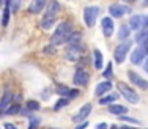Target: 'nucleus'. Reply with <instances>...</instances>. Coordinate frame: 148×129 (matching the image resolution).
<instances>
[{"label": "nucleus", "mask_w": 148, "mask_h": 129, "mask_svg": "<svg viewBox=\"0 0 148 129\" xmlns=\"http://www.w3.org/2000/svg\"><path fill=\"white\" fill-rule=\"evenodd\" d=\"M71 35H73L71 22L63 20V22L58 24L55 33L52 35V44H54V46H60V44H63V43H68V40H69Z\"/></svg>", "instance_id": "obj_1"}, {"label": "nucleus", "mask_w": 148, "mask_h": 129, "mask_svg": "<svg viewBox=\"0 0 148 129\" xmlns=\"http://www.w3.org/2000/svg\"><path fill=\"white\" fill-rule=\"evenodd\" d=\"M117 87H118L120 93H121V95L125 96V99H126V101H129V102H132V104H137V102H139V95H137V93L134 91L131 87L125 85L123 82H120Z\"/></svg>", "instance_id": "obj_2"}, {"label": "nucleus", "mask_w": 148, "mask_h": 129, "mask_svg": "<svg viewBox=\"0 0 148 129\" xmlns=\"http://www.w3.org/2000/svg\"><path fill=\"white\" fill-rule=\"evenodd\" d=\"M98 13H99V8H98V6H87V8L84 10V20H85V24L88 27L95 25Z\"/></svg>", "instance_id": "obj_3"}, {"label": "nucleus", "mask_w": 148, "mask_h": 129, "mask_svg": "<svg viewBox=\"0 0 148 129\" xmlns=\"http://www.w3.org/2000/svg\"><path fill=\"white\" fill-rule=\"evenodd\" d=\"M147 52H148L147 44H143V46H139V47H137L136 51H134L132 54H131V63H132V65L142 63L143 58H145V55H147Z\"/></svg>", "instance_id": "obj_4"}, {"label": "nucleus", "mask_w": 148, "mask_h": 129, "mask_svg": "<svg viewBox=\"0 0 148 129\" xmlns=\"http://www.w3.org/2000/svg\"><path fill=\"white\" fill-rule=\"evenodd\" d=\"M129 47H131V44H129V43H123V44H120V46L115 49L114 57H115V61H117V63H123V61H125Z\"/></svg>", "instance_id": "obj_5"}, {"label": "nucleus", "mask_w": 148, "mask_h": 129, "mask_svg": "<svg viewBox=\"0 0 148 129\" xmlns=\"http://www.w3.org/2000/svg\"><path fill=\"white\" fill-rule=\"evenodd\" d=\"M73 82L76 83V85H85V83L88 82V72H87L85 69H82V68L76 69L74 77H73Z\"/></svg>", "instance_id": "obj_6"}, {"label": "nucleus", "mask_w": 148, "mask_h": 129, "mask_svg": "<svg viewBox=\"0 0 148 129\" xmlns=\"http://www.w3.org/2000/svg\"><path fill=\"white\" fill-rule=\"evenodd\" d=\"M128 76H129V81H131L134 85H137L139 88H142V90H148V81L142 79L139 74H136L134 71H129Z\"/></svg>", "instance_id": "obj_7"}, {"label": "nucleus", "mask_w": 148, "mask_h": 129, "mask_svg": "<svg viewBox=\"0 0 148 129\" xmlns=\"http://www.w3.org/2000/svg\"><path fill=\"white\" fill-rule=\"evenodd\" d=\"M131 8L129 6H123V5H110L109 6V13L112 17H121L123 13H129Z\"/></svg>", "instance_id": "obj_8"}, {"label": "nucleus", "mask_w": 148, "mask_h": 129, "mask_svg": "<svg viewBox=\"0 0 148 129\" xmlns=\"http://www.w3.org/2000/svg\"><path fill=\"white\" fill-rule=\"evenodd\" d=\"M143 20H145V17H143L142 14L132 16L131 19H129V29H131V30H136V32L142 30V29H143Z\"/></svg>", "instance_id": "obj_9"}, {"label": "nucleus", "mask_w": 148, "mask_h": 129, "mask_svg": "<svg viewBox=\"0 0 148 129\" xmlns=\"http://www.w3.org/2000/svg\"><path fill=\"white\" fill-rule=\"evenodd\" d=\"M101 25H103V33L104 36H112V33H114V20H112V17H104L103 20H101Z\"/></svg>", "instance_id": "obj_10"}, {"label": "nucleus", "mask_w": 148, "mask_h": 129, "mask_svg": "<svg viewBox=\"0 0 148 129\" xmlns=\"http://www.w3.org/2000/svg\"><path fill=\"white\" fill-rule=\"evenodd\" d=\"M90 112H91V104H85V106H84L82 109L79 110V113H77V115H74V118H73V120L76 121V123H80V121L84 123V121L87 120V117L90 115Z\"/></svg>", "instance_id": "obj_11"}, {"label": "nucleus", "mask_w": 148, "mask_h": 129, "mask_svg": "<svg viewBox=\"0 0 148 129\" xmlns=\"http://www.w3.org/2000/svg\"><path fill=\"white\" fill-rule=\"evenodd\" d=\"M80 54H82V49H80L79 46H69L68 52H66V57H68V60L76 61L77 58L80 57Z\"/></svg>", "instance_id": "obj_12"}, {"label": "nucleus", "mask_w": 148, "mask_h": 129, "mask_svg": "<svg viewBox=\"0 0 148 129\" xmlns=\"http://www.w3.org/2000/svg\"><path fill=\"white\" fill-rule=\"evenodd\" d=\"M110 88H112V83L110 82H101V83H98L96 85V90H95V95L96 96H103L104 93H107V91H110Z\"/></svg>", "instance_id": "obj_13"}, {"label": "nucleus", "mask_w": 148, "mask_h": 129, "mask_svg": "<svg viewBox=\"0 0 148 129\" xmlns=\"http://www.w3.org/2000/svg\"><path fill=\"white\" fill-rule=\"evenodd\" d=\"M11 91H10L8 88L5 90V93H3V96H2V99H0V113H2V110L3 109H8V104L11 102Z\"/></svg>", "instance_id": "obj_14"}, {"label": "nucleus", "mask_w": 148, "mask_h": 129, "mask_svg": "<svg viewBox=\"0 0 148 129\" xmlns=\"http://www.w3.org/2000/svg\"><path fill=\"white\" fill-rule=\"evenodd\" d=\"M44 6H46L44 0H33V2L30 3V6H29V11L33 13V14H36V13H40Z\"/></svg>", "instance_id": "obj_15"}, {"label": "nucleus", "mask_w": 148, "mask_h": 129, "mask_svg": "<svg viewBox=\"0 0 148 129\" xmlns=\"http://www.w3.org/2000/svg\"><path fill=\"white\" fill-rule=\"evenodd\" d=\"M58 11H60V3H58V2H51V3L47 5L46 17H55Z\"/></svg>", "instance_id": "obj_16"}, {"label": "nucleus", "mask_w": 148, "mask_h": 129, "mask_svg": "<svg viewBox=\"0 0 148 129\" xmlns=\"http://www.w3.org/2000/svg\"><path fill=\"white\" fill-rule=\"evenodd\" d=\"M109 110H110V113L118 115V117H123V113L128 112V109H126L125 106H118V104H112V106L109 107Z\"/></svg>", "instance_id": "obj_17"}, {"label": "nucleus", "mask_w": 148, "mask_h": 129, "mask_svg": "<svg viewBox=\"0 0 148 129\" xmlns=\"http://www.w3.org/2000/svg\"><path fill=\"white\" fill-rule=\"evenodd\" d=\"M93 57H95V68H96V69H103V66H104L103 54H101V52L96 49V51L93 52Z\"/></svg>", "instance_id": "obj_18"}, {"label": "nucleus", "mask_w": 148, "mask_h": 129, "mask_svg": "<svg viewBox=\"0 0 148 129\" xmlns=\"http://www.w3.org/2000/svg\"><path fill=\"white\" fill-rule=\"evenodd\" d=\"M10 20V2L5 3V11H3V17H2V25L6 27Z\"/></svg>", "instance_id": "obj_19"}, {"label": "nucleus", "mask_w": 148, "mask_h": 129, "mask_svg": "<svg viewBox=\"0 0 148 129\" xmlns=\"http://www.w3.org/2000/svg\"><path fill=\"white\" fill-rule=\"evenodd\" d=\"M129 32H131L129 25H121V29H120V32H118V38H120L121 41H125L126 38L129 36Z\"/></svg>", "instance_id": "obj_20"}, {"label": "nucleus", "mask_w": 148, "mask_h": 129, "mask_svg": "<svg viewBox=\"0 0 148 129\" xmlns=\"http://www.w3.org/2000/svg\"><path fill=\"white\" fill-rule=\"evenodd\" d=\"M22 112V109H21L19 104H13V106H10L8 109H6L5 115H16V113H21Z\"/></svg>", "instance_id": "obj_21"}, {"label": "nucleus", "mask_w": 148, "mask_h": 129, "mask_svg": "<svg viewBox=\"0 0 148 129\" xmlns=\"http://www.w3.org/2000/svg\"><path fill=\"white\" fill-rule=\"evenodd\" d=\"M54 24H55V17H44L43 22H41V27H43L44 30H47V29H51Z\"/></svg>", "instance_id": "obj_22"}, {"label": "nucleus", "mask_w": 148, "mask_h": 129, "mask_svg": "<svg viewBox=\"0 0 148 129\" xmlns=\"http://www.w3.org/2000/svg\"><path fill=\"white\" fill-rule=\"evenodd\" d=\"M80 36H82V35H80L79 32H77V33H73L71 36H69L68 43L71 44V46H79V41H80Z\"/></svg>", "instance_id": "obj_23"}, {"label": "nucleus", "mask_w": 148, "mask_h": 129, "mask_svg": "<svg viewBox=\"0 0 148 129\" xmlns=\"http://www.w3.org/2000/svg\"><path fill=\"white\" fill-rule=\"evenodd\" d=\"M117 99V95H109V96H104L99 99V104L101 106H107V104H112V101Z\"/></svg>", "instance_id": "obj_24"}, {"label": "nucleus", "mask_w": 148, "mask_h": 129, "mask_svg": "<svg viewBox=\"0 0 148 129\" xmlns=\"http://www.w3.org/2000/svg\"><path fill=\"white\" fill-rule=\"evenodd\" d=\"M68 102H69V99H68V98H60V99H58V102L54 106V109H55V110H60L62 107L68 106Z\"/></svg>", "instance_id": "obj_25"}, {"label": "nucleus", "mask_w": 148, "mask_h": 129, "mask_svg": "<svg viewBox=\"0 0 148 129\" xmlns=\"http://www.w3.org/2000/svg\"><path fill=\"white\" fill-rule=\"evenodd\" d=\"M112 74H114V68H112V63H109V65H107V68L104 69L103 76H104L106 79H110V77H112Z\"/></svg>", "instance_id": "obj_26"}, {"label": "nucleus", "mask_w": 148, "mask_h": 129, "mask_svg": "<svg viewBox=\"0 0 148 129\" xmlns=\"http://www.w3.org/2000/svg\"><path fill=\"white\" fill-rule=\"evenodd\" d=\"M40 109V102L36 101H27V110H38Z\"/></svg>", "instance_id": "obj_27"}, {"label": "nucleus", "mask_w": 148, "mask_h": 129, "mask_svg": "<svg viewBox=\"0 0 148 129\" xmlns=\"http://www.w3.org/2000/svg\"><path fill=\"white\" fill-rule=\"evenodd\" d=\"M58 95H62V96H69V93H71V88H68V87H65V85H62V87H58Z\"/></svg>", "instance_id": "obj_28"}, {"label": "nucleus", "mask_w": 148, "mask_h": 129, "mask_svg": "<svg viewBox=\"0 0 148 129\" xmlns=\"http://www.w3.org/2000/svg\"><path fill=\"white\" fill-rule=\"evenodd\" d=\"M38 124H40V120H38V118H35V117H32L30 118V126H29V129H36Z\"/></svg>", "instance_id": "obj_29"}, {"label": "nucleus", "mask_w": 148, "mask_h": 129, "mask_svg": "<svg viewBox=\"0 0 148 129\" xmlns=\"http://www.w3.org/2000/svg\"><path fill=\"white\" fill-rule=\"evenodd\" d=\"M10 8H13V11H17V10H19V3L17 2H10Z\"/></svg>", "instance_id": "obj_30"}, {"label": "nucleus", "mask_w": 148, "mask_h": 129, "mask_svg": "<svg viewBox=\"0 0 148 129\" xmlns=\"http://www.w3.org/2000/svg\"><path fill=\"white\" fill-rule=\"evenodd\" d=\"M120 118H121V120H125V121H128V123H139L136 118H129V117H120Z\"/></svg>", "instance_id": "obj_31"}, {"label": "nucleus", "mask_w": 148, "mask_h": 129, "mask_svg": "<svg viewBox=\"0 0 148 129\" xmlns=\"http://www.w3.org/2000/svg\"><path fill=\"white\" fill-rule=\"evenodd\" d=\"M87 126H88V123H87V121H84V123H80V124H79V126H77L76 129H85Z\"/></svg>", "instance_id": "obj_32"}, {"label": "nucleus", "mask_w": 148, "mask_h": 129, "mask_svg": "<svg viewBox=\"0 0 148 129\" xmlns=\"http://www.w3.org/2000/svg\"><path fill=\"white\" fill-rule=\"evenodd\" d=\"M96 129H107V124H106V123H99L96 126Z\"/></svg>", "instance_id": "obj_33"}, {"label": "nucleus", "mask_w": 148, "mask_h": 129, "mask_svg": "<svg viewBox=\"0 0 148 129\" xmlns=\"http://www.w3.org/2000/svg\"><path fill=\"white\" fill-rule=\"evenodd\" d=\"M5 129H16V126H14V124H11V123H6Z\"/></svg>", "instance_id": "obj_34"}, {"label": "nucleus", "mask_w": 148, "mask_h": 129, "mask_svg": "<svg viewBox=\"0 0 148 129\" xmlns=\"http://www.w3.org/2000/svg\"><path fill=\"white\" fill-rule=\"evenodd\" d=\"M145 35H147V43H148V27L145 29Z\"/></svg>", "instance_id": "obj_35"}, {"label": "nucleus", "mask_w": 148, "mask_h": 129, "mask_svg": "<svg viewBox=\"0 0 148 129\" xmlns=\"http://www.w3.org/2000/svg\"><path fill=\"white\" fill-rule=\"evenodd\" d=\"M123 129H131V128H123Z\"/></svg>", "instance_id": "obj_36"}]
</instances>
